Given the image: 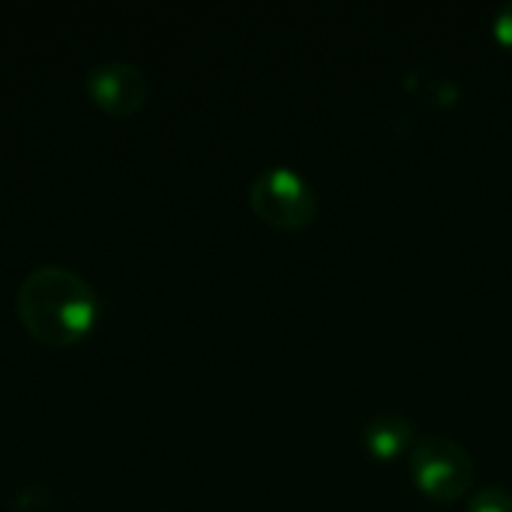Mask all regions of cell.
Masks as SVG:
<instances>
[{
	"label": "cell",
	"mask_w": 512,
	"mask_h": 512,
	"mask_svg": "<svg viewBox=\"0 0 512 512\" xmlns=\"http://www.w3.org/2000/svg\"><path fill=\"white\" fill-rule=\"evenodd\" d=\"M15 309L36 342L69 348L96 327L99 297L78 273L66 267H39L21 282Z\"/></svg>",
	"instance_id": "obj_1"
},
{
	"label": "cell",
	"mask_w": 512,
	"mask_h": 512,
	"mask_svg": "<svg viewBox=\"0 0 512 512\" xmlns=\"http://www.w3.org/2000/svg\"><path fill=\"white\" fill-rule=\"evenodd\" d=\"M408 468L414 483L435 501L453 504L465 498L474 483L471 453L447 435H423L408 450Z\"/></svg>",
	"instance_id": "obj_2"
},
{
	"label": "cell",
	"mask_w": 512,
	"mask_h": 512,
	"mask_svg": "<svg viewBox=\"0 0 512 512\" xmlns=\"http://www.w3.org/2000/svg\"><path fill=\"white\" fill-rule=\"evenodd\" d=\"M255 216L282 231H300L318 216V195L303 174L288 165L264 168L249 186Z\"/></svg>",
	"instance_id": "obj_3"
},
{
	"label": "cell",
	"mask_w": 512,
	"mask_h": 512,
	"mask_svg": "<svg viewBox=\"0 0 512 512\" xmlns=\"http://www.w3.org/2000/svg\"><path fill=\"white\" fill-rule=\"evenodd\" d=\"M147 75L141 66L126 63V60H108L90 69L87 75V93L90 99L114 114V117H129L147 102Z\"/></svg>",
	"instance_id": "obj_4"
},
{
	"label": "cell",
	"mask_w": 512,
	"mask_h": 512,
	"mask_svg": "<svg viewBox=\"0 0 512 512\" xmlns=\"http://www.w3.org/2000/svg\"><path fill=\"white\" fill-rule=\"evenodd\" d=\"M363 444L375 459L390 462V459H396V456H402L405 450L414 447V426L399 411L375 414L363 429Z\"/></svg>",
	"instance_id": "obj_5"
},
{
	"label": "cell",
	"mask_w": 512,
	"mask_h": 512,
	"mask_svg": "<svg viewBox=\"0 0 512 512\" xmlns=\"http://www.w3.org/2000/svg\"><path fill=\"white\" fill-rule=\"evenodd\" d=\"M465 512H512V495L504 489H480L471 501H468V510Z\"/></svg>",
	"instance_id": "obj_6"
},
{
	"label": "cell",
	"mask_w": 512,
	"mask_h": 512,
	"mask_svg": "<svg viewBox=\"0 0 512 512\" xmlns=\"http://www.w3.org/2000/svg\"><path fill=\"white\" fill-rule=\"evenodd\" d=\"M492 33H495V39H498L504 48H510L512 51V0L510 3H504V6L495 12V18H492Z\"/></svg>",
	"instance_id": "obj_7"
}]
</instances>
